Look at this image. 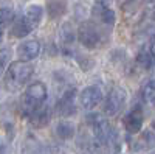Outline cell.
Returning <instances> with one entry per match:
<instances>
[{
  "label": "cell",
  "mask_w": 155,
  "mask_h": 154,
  "mask_svg": "<svg viewBox=\"0 0 155 154\" xmlns=\"http://www.w3.org/2000/svg\"><path fill=\"white\" fill-rule=\"evenodd\" d=\"M152 154H155V152H152Z\"/></svg>",
  "instance_id": "obj_28"
},
{
  "label": "cell",
  "mask_w": 155,
  "mask_h": 154,
  "mask_svg": "<svg viewBox=\"0 0 155 154\" xmlns=\"http://www.w3.org/2000/svg\"><path fill=\"white\" fill-rule=\"evenodd\" d=\"M143 121H144V114H143V109L141 108H134L130 109L123 118V125L126 128V131L129 134H138L141 131V126H143Z\"/></svg>",
  "instance_id": "obj_7"
},
{
  "label": "cell",
  "mask_w": 155,
  "mask_h": 154,
  "mask_svg": "<svg viewBox=\"0 0 155 154\" xmlns=\"http://www.w3.org/2000/svg\"><path fill=\"white\" fill-rule=\"evenodd\" d=\"M155 148V132L150 129H146L141 132L134 142H132V149L134 151H147Z\"/></svg>",
  "instance_id": "obj_11"
},
{
  "label": "cell",
  "mask_w": 155,
  "mask_h": 154,
  "mask_svg": "<svg viewBox=\"0 0 155 154\" xmlns=\"http://www.w3.org/2000/svg\"><path fill=\"white\" fill-rule=\"evenodd\" d=\"M137 64L143 69V70H152L155 69V59L150 56L149 53V50L146 45L141 47V50L138 51V55H137Z\"/></svg>",
  "instance_id": "obj_16"
},
{
  "label": "cell",
  "mask_w": 155,
  "mask_h": 154,
  "mask_svg": "<svg viewBox=\"0 0 155 154\" xmlns=\"http://www.w3.org/2000/svg\"><path fill=\"white\" fill-rule=\"evenodd\" d=\"M101 101H102V91L98 86H87L79 94V103L87 111L95 109Z\"/></svg>",
  "instance_id": "obj_6"
},
{
  "label": "cell",
  "mask_w": 155,
  "mask_h": 154,
  "mask_svg": "<svg viewBox=\"0 0 155 154\" xmlns=\"http://www.w3.org/2000/svg\"><path fill=\"white\" fill-rule=\"evenodd\" d=\"M34 67L27 61H12L5 70V86L8 91L16 92L22 89L33 76Z\"/></svg>",
  "instance_id": "obj_1"
},
{
  "label": "cell",
  "mask_w": 155,
  "mask_h": 154,
  "mask_svg": "<svg viewBox=\"0 0 155 154\" xmlns=\"http://www.w3.org/2000/svg\"><path fill=\"white\" fill-rule=\"evenodd\" d=\"M0 154H3V148H2V145H0Z\"/></svg>",
  "instance_id": "obj_26"
},
{
  "label": "cell",
  "mask_w": 155,
  "mask_h": 154,
  "mask_svg": "<svg viewBox=\"0 0 155 154\" xmlns=\"http://www.w3.org/2000/svg\"><path fill=\"white\" fill-rule=\"evenodd\" d=\"M56 134H58V137L62 139V140H70V139L74 137L76 129H74L73 123L64 120V121H59V123H58V126H56Z\"/></svg>",
  "instance_id": "obj_17"
},
{
  "label": "cell",
  "mask_w": 155,
  "mask_h": 154,
  "mask_svg": "<svg viewBox=\"0 0 155 154\" xmlns=\"http://www.w3.org/2000/svg\"><path fill=\"white\" fill-rule=\"evenodd\" d=\"M144 17L150 22H155V2H149L144 9Z\"/></svg>",
  "instance_id": "obj_22"
},
{
  "label": "cell",
  "mask_w": 155,
  "mask_h": 154,
  "mask_svg": "<svg viewBox=\"0 0 155 154\" xmlns=\"http://www.w3.org/2000/svg\"><path fill=\"white\" fill-rule=\"evenodd\" d=\"M61 39H62L64 45H68V44H71L76 39V31H74L71 23L67 22V23L62 25V28H61Z\"/></svg>",
  "instance_id": "obj_20"
},
{
  "label": "cell",
  "mask_w": 155,
  "mask_h": 154,
  "mask_svg": "<svg viewBox=\"0 0 155 154\" xmlns=\"http://www.w3.org/2000/svg\"><path fill=\"white\" fill-rule=\"evenodd\" d=\"M146 47H147V50H149L150 56L155 59V34H150V37H149V41H147Z\"/></svg>",
  "instance_id": "obj_24"
},
{
  "label": "cell",
  "mask_w": 155,
  "mask_h": 154,
  "mask_svg": "<svg viewBox=\"0 0 155 154\" xmlns=\"http://www.w3.org/2000/svg\"><path fill=\"white\" fill-rule=\"evenodd\" d=\"M14 17H16V12L12 8H9V6L0 8V31L8 28L12 23V20H14Z\"/></svg>",
  "instance_id": "obj_18"
},
{
  "label": "cell",
  "mask_w": 155,
  "mask_h": 154,
  "mask_svg": "<svg viewBox=\"0 0 155 154\" xmlns=\"http://www.w3.org/2000/svg\"><path fill=\"white\" fill-rule=\"evenodd\" d=\"M41 53V44L36 39H27L17 47V56L20 61L30 62L31 59H36Z\"/></svg>",
  "instance_id": "obj_9"
},
{
  "label": "cell",
  "mask_w": 155,
  "mask_h": 154,
  "mask_svg": "<svg viewBox=\"0 0 155 154\" xmlns=\"http://www.w3.org/2000/svg\"><path fill=\"white\" fill-rule=\"evenodd\" d=\"M152 128H153V131H155V121H153V123H152Z\"/></svg>",
  "instance_id": "obj_27"
},
{
  "label": "cell",
  "mask_w": 155,
  "mask_h": 154,
  "mask_svg": "<svg viewBox=\"0 0 155 154\" xmlns=\"http://www.w3.org/2000/svg\"><path fill=\"white\" fill-rule=\"evenodd\" d=\"M76 37L79 39L81 45H84L85 48H90V50L96 48L101 44V33H99V30L95 27V25L90 23V22L82 23L81 27L78 28Z\"/></svg>",
  "instance_id": "obj_5"
},
{
  "label": "cell",
  "mask_w": 155,
  "mask_h": 154,
  "mask_svg": "<svg viewBox=\"0 0 155 154\" xmlns=\"http://www.w3.org/2000/svg\"><path fill=\"white\" fill-rule=\"evenodd\" d=\"M76 89H68L64 92V95L59 98L58 104H56V111L62 117H70L76 112Z\"/></svg>",
  "instance_id": "obj_8"
},
{
  "label": "cell",
  "mask_w": 155,
  "mask_h": 154,
  "mask_svg": "<svg viewBox=\"0 0 155 154\" xmlns=\"http://www.w3.org/2000/svg\"><path fill=\"white\" fill-rule=\"evenodd\" d=\"M116 3H118L120 9L123 11H129V9H132L137 3V0H116Z\"/></svg>",
  "instance_id": "obj_23"
},
{
  "label": "cell",
  "mask_w": 155,
  "mask_h": 154,
  "mask_svg": "<svg viewBox=\"0 0 155 154\" xmlns=\"http://www.w3.org/2000/svg\"><path fill=\"white\" fill-rule=\"evenodd\" d=\"M87 123L90 125V128H92V132H93V139L96 140V142L101 145V146H106L109 145L112 140H113V129L110 123L102 117V115L99 114H90L87 115Z\"/></svg>",
  "instance_id": "obj_3"
},
{
  "label": "cell",
  "mask_w": 155,
  "mask_h": 154,
  "mask_svg": "<svg viewBox=\"0 0 155 154\" xmlns=\"http://www.w3.org/2000/svg\"><path fill=\"white\" fill-rule=\"evenodd\" d=\"M23 19L27 20V23L33 30H36L39 25L42 23V19H44V8L41 5H30L27 9L23 11Z\"/></svg>",
  "instance_id": "obj_12"
},
{
  "label": "cell",
  "mask_w": 155,
  "mask_h": 154,
  "mask_svg": "<svg viewBox=\"0 0 155 154\" xmlns=\"http://www.w3.org/2000/svg\"><path fill=\"white\" fill-rule=\"evenodd\" d=\"M126 100H127V92L123 87H120V86L112 87L110 92L106 97V100H104L102 111H104V114L109 115V117H113V115H116L124 108Z\"/></svg>",
  "instance_id": "obj_4"
},
{
  "label": "cell",
  "mask_w": 155,
  "mask_h": 154,
  "mask_svg": "<svg viewBox=\"0 0 155 154\" xmlns=\"http://www.w3.org/2000/svg\"><path fill=\"white\" fill-rule=\"evenodd\" d=\"M11 58V50L9 48H2L0 50V76L6 70V64Z\"/></svg>",
  "instance_id": "obj_21"
},
{
  "label": "cell",
  "mask_w": 155,
  "mask_h": 154,
  "mask_svg": "<svg viewBox=\"0 0 155 154\" xmlns=\"http://www.w3.org/2000/svg\"><path fill=\"white\" fill-rule=\"evenodd\" d=\"M47 97H48V91H47V86L44 83L37 81V83L30 84L27 87V91L23 92V97H22L23 114L30 117L36 109H39L41 106L45 104Z\"/></svg>",
  "instance_id": "obj_2"
},
{
  "label": "cell",
  "mask_w": 155,
  "mask_h": 154,
  "mask_svg": "<svg viewBox=\"0 0 155 154\" xmlns=\"http://www.w3.org/2000/svg\"><path fill=\"white\" fill-rule=\"evenodd\" d=\"M93 16L102 22L104 25H113L115 20H116V16H115V11L112 9V6H106V5H101V3H95L93 6Z\"/></svg>",
  "instance_id": "obj_13"
},
{
  "label": "cell",
  "mask_w": 155,
  "mask_h": 154,
  "mask_svg": "<svg viewBox=\"0 0 155 154\" xmlns=\"http://www.w3.org/2000/svg\"><path fill=\"white\" fill-rule=\"evenodd\" d=\"M141 95H143V100L147 103V104L155 108V78L147 81L143 86V91H141Z\"/></svg>",
  "instance_id": "obj_19"
},
{
  "label": "cell",
  "mask_w": 155,
  "mask_h": 154,
  "mask_svg": "<svg viewBox=\"0 0 155 154\" xmlns=\"http://www.w3.org/2000/svg\"><path fill=\"white\" fill-rule=\"evenodd\" d=\"M51 114H53V111H51L50 106L44 104L41 106L39 109H36L31 115H30V123L33 128H36V129H41V128H45L50 120H51Z\"/></svg>",
  "instance_id": "obj_10"
},
{
  "label": "cell",
  "mask_w": 155,
  "mask_h": 154,
  "mask_svg": "<svg viewBox=\"0 0 155 154\" xmlns=\"http://www.w3.org/2000/svg\"><path fill=\"white\" fill-rule=\"evenodd\" d=\"M31 31H33V28L27 23V20L23 19L22 14L14 17V20H12V23H11V34L14 37L22 39V37H27Z\"/></svg>",
  "instance_id": "obj_14"
},
{
  "label": "cell",
  "mask_w": 155,
  "mask_h": 154,
  "mask_svg": "<svg viewBox=\"0 0 155 154\" xmlns=\"http://www.w3.org/2000/svg\"><path fill=\"white\" fill-rule=\"evenodd\" d=\"M2 37H3V31H0V41H2Z\"/></svg>",
  "instance_id": "obj_25"
},
{
  "label": "cell",
  "mask_w": 155,
  "mask_h": 154,
  "mask_svg": "<svg viewBox=\"0 0 155 154\" xmlns=\"http://www.w3.org/2000/svg\"><path fill=\"white\" fill-rule=\"evenodd\" d=\"M47 11L53 19L64 16L67 11V0H47Z\"/></svg>",
  "instance_id": "obj_15"
}]
</instances>
